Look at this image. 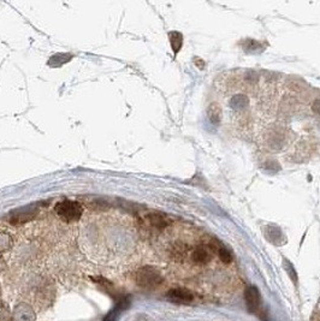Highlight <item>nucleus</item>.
I'll return each mask as SVG.
<instances>
[{
    "label": "nucleus",
    "instance_id": "1",
    "mask_svg": "<svg viewBox=\"0 0 320 321\" xmlns=\"http://www.w3.org/2000/svg\"><path fill=\"white\" fill-rule=\"evenodd\" d=\"M218 100L208 107L213 124L226 121L241 135H259L267 115H276L278 86L271 77L250 70H237L219 77Z\"/></svg>",
    "mask_w": 320,
    "mask_h": 321
},
{
    "label": "nucleus",
    "instance_id": "6",
    "mask_svg": "<svg viewBox=\"0 0 320 321\" xmlns=\"http://www.w3.org/2000/svg\"><path fill=\"white\" fill-rule=\"evenodd\" d=\"M218 258L222 262H224V264H226V265L231 264L232 262L231 252L228 248H225V247L223 245L219 247V249H218Z\"/></svg>",
    "mask_w": 320,
    "mask_h": 321
},
{
    "label": "nucleus",
    "instance_id": "5",
    "mask_svg": "<svg viewBox=\"0 0 320 321\" xmlns=\"http://www.w3.org/2000/svg\"><path fill=\"white\" fill-rule=\"evenodd\" d=\"M167 300H170L173 303H180V304H188L192 303L194 300V295L192 291L187 290V289L177 288V289H171L169 293L166 294Z\"/></svg>",
    "mask_w": 320,
    "mask_h": 321
},
{
    "label": "nucleus",
    "instance_id": "3",
    "mask_svg": "<svg viewBox=\"0 0 320 321\" xmlns=\"http://www.w3.org/2000/svg\"><path fill=\"white\" fill-rule=\"evenodd\" d=\"M161 282H163V277L160 272L151 266L140 268L136 273V283L144 289H154L159 287Z\"/></svg>",
    "mask_w": 320,
    "mask_h": 321
},
{
    "label": "nucleus",
    "instance_id": "4",
    "mask_svg": "<svg viewBox=\"0 0 320 321\" xmlns=\"http://www.w3.org/2000/svg\"><path fill=\"white\" fill-rule=\"evenodd\" d=\"M244 301H245V307H247L248 312L250 313H257L259 312L261 308V303H263V297L259 289L257 287H248L244 291Z\"/></svg>",
    "mask_w": 320,
    "mask_h": 321
},
{
    "label": "nucleus",
    "instance_id": "9",
    "mask_svg": "<svg viewBox=\"0 0 320 321\" xmlns=\"http://www.w3.org/2000/svg\"><path fill=\"white\" fill-rule=\"evenodd\" d=\"M311 321H320V312L318 309H315L314 312H313L311 316Z\"/></svg>",
    "mask_w": 320,
    "mask_h": 321
},
{
    "label": "nucleus",
    "instance_id": "8",
    "mask_svg": "<svg viewBox=\"0 0 320 321\" xmlns=\"http://www.w3.org/2000/svg\"><path fill=\"white\" fill-rule=\"evenodd\" d=\"M286 262H287V264H286V269L288 271V274H289L290 279H292L294 283L296 284L297 283V274H296L295 269H294L292 264H288V261H286Z\"/></svg>",
    "mask_w": 320,
    "mask_h": 321
},
{
    "label": "nucleus",
    "instance_id": "2",
    "mask_svg": "<svg viewBox=\"0 0 320 321\" xmlns=\"http://www.w3.org/2000/svg\"><path fill=\"white\" fill-rule=\"evenodd\" d=\"M54 210H56L58 217L63 221H65V223H75V221H79L83 214V207L81 206L79 202L71 200L58 202Z\"/></svg>",
    "mask_w": 320,
    "mask_h": 321
},
{
    "label": "nucleus",
    "instance_id": "7",
    "mask_svg": "<svg viewBox=\"0 0 320 321\" xmlns=\"http://www.w3.org/2000/svg\"><path fill=\"white\" fill-rule=\"evenodd\" d=\"M170 41H171V46H172L173 51L174 52H179L181 46H182V35H181L180 33H176V31H173V33L170 34Z\"/></svg>",
    "mask_w": 320,
    "mask_h": 321
}]
</instances>
